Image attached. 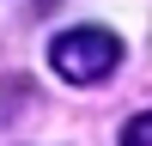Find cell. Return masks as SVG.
I'll list each match as a JSON object with an SVG mask.
<instances>
[{
  "label": "cell",
  "instance_id": "7a4b0ae2",
  "mask_svg": "<svg viewBox=\"0 0 152 146\" xmlns=\"http://www.w3.org/2000/svg\"><path fill=\"white\" fill-rule=\"evenodd\" d=\"M122 146H152V110H146V116H134L128 128H122Z\"/></svg>",
  "mask_w": 152,
  "mask_h": 146
},
{
  "label": "cell",
  "instance_id": "6da1fadb",
  "mask_svg": "<svg viewBox=\"0 0 152 146\" xmlns=\"http://www.w3.org/2000/svg\"><path fill=\"white\" fill-rule=\"evenodd\" d=\"M116 61H122V36L104 31V24H73V31H61L55 43H49V67H55L67 85H97V79H110Z\"/></svg>",
  "mask_w": 152,
  "mask_h": 146
}]
</instances>
